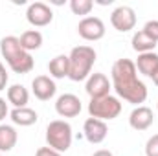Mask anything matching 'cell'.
<instances>
[{
  "label": "cell",
  "instance_id": "1",
  "mask_svg": "<svg viewBox=\"0 0 158 156\" xmlns=\"http://www.w3.org/2000/svg\"><path fill=\"white\" fill-rule=\"evenodd\" d=\"M112 81L114 90L119 97L129 103H143L147 99V88L136 77V64L131 59H118L112 66Z\"/></svg>",
  "mask_w": 158,
  "mask_h": 156
},
{
  "label": "cell",
  "instance_id": "2",
  "mask_svg": "<svg viewBox=\"0 0 158 156\" xmlns=\"http://www.w3.org/2000/svg\"><path fill=\"white\" fill-rule=\"evenodd\" d=\"M0 51L15 74H28L33 70V57L20 46L17 37H4L0 40Z\"/></svg>",
  "mask_w": 158,
  "mask_h": 156
},
{
  "label": "cell",
  "instance_id": "3",
  "mask_svg": "<svg viewBox=\"0 0 158 156\" xmlns=\"http://www.w3.org/2000/svg\"><path fill=\"white\" fill-rule=\"evenodd\" d=\"M96 63V51L90 46H77L70 53V74L72 81H83L90 74L92 64Z\"/></svg>",
  "mask_w": 158,
  "mask_h": 156
},
{
  "label": "cell",
  "instance_id": "4",
  "mask_svg": "<svg viewBox=\"0 0 158 156\" xmlns=\"http://www.w3.org/2000/svg\"><path fill=\"white\" fill-rule=\"evenodd\" d=\"M46 142L57 153L68 151L70 145H72V127H70V123L61 121V119L50 121V125L46 129Z\"/></svg>",
  "mask_w": 158,
  "mask_h": 156
},
{
  "label": "cell",
  "instance_id": "5",
  "mask_svg": "<svg viewBox=\"0 0 158 156\" xmlns=\"http://www.w3.org/2000/svg\"><path fill=\"white\" fill-rule=\"evenodd\" d=\"M88 112H90V117H96L101 121L103 119H114L121 112V103L112 96H105L99 99H92L88 105Z\"/></svg>",
  "mask_w": 158,
  "mask_h": 156
},
{
  "label": "cell",
  "instance_id": "6",
  "mask_svg": "<svg viewBox=\"0 0 158 156\" xmlns=\"http://www.w3.org/2000/svg\"><path fill=\"white\" fill-rule=\"evenodd\" d=\"M77 33L85 40H99L105 35V24L98 17H86L79 22Z\"/></svg>",
  "mask_w": 158,
  "mask_h": 156
},
{
  "label": "cell",
  "instance_id": "7",
  "mask_svg": "<svg viewBox=\"0 0 158 156\" xmlns=\"http://www.w3.org/2000/svg\"><path fill=\"white\" fill-rule=\"evenodd\" d=\"M110 22L112 26L118 30V31H129L134 28L136 24V15H134V9L129 7V6H119L112 11L110 15Z\"/></svg>",
  "mask_w": 158,
  "mask_h": 156
},
{
  "label": "cell",
  "instance_id": "8",
  "mask_svg": "<svg viewBox=\"0 0 158 156\" xmlns=\"http://www.w3.org/2000/svg\"><path fill=\"white\" fill-rule=\"evenodd\" d=\"M26 18H28L30 24L40 28V26H48V24L52 22L53 13H52V9H50L44 2H33V4L28 7V11H26Z\"/></svg>",
  "mask_w": 158,
  "mask_h": 156
},
{
  "label": "cell",
  "instance_id": "9",
  "mask_svg": "<svg viewBox=\"0 0 158 156\" xmlns=\"http://www.w3.org/2000/svg\"><path fill=\"white\" fill-rule=\"evenodd\" d=\"M109 90H110V83L105 74H92L86 81V94L92 99H99V97L109 96Z\"/></svg>",
  "mask_w": 158,
  "mask_h": 156
},
{
  "label": "cell",
  "instance_id": "10",
  "mask_svg": "<svg viewBox=\"0 0 158 156\" xmlns=\"http://www.w3.org/2000/svg\"><path fill=\"white\" fill-rule=\"evenodd\" d=\"M55 110L63 117H76L81 112V101L74 94H63L55 103Z\"/></svg>",
  "mask_w": 158,
  "mask_h": 156
},
{
  "label": "cell",
  "instance_id": "11",
  "mask_svg": "<svg viewBox=\"0 0 158 156\" xmlns=\"http://www.w3.org/2000/svg\"><path fill=\"white\" fill-rule=\"evenodd\" d=\"M107 125L105 121L101 119H96V117H88L85 121V136L90 143H101L105 138H107Z\"/></svg>",
  "mask_w": 158,
  "mask_h": 156
},
{
  "label": "cell",
  "instance_id": "12",
  "mask_svg": "<svg viewBox=\"0 0 158 156\" xmlns=\"http://www.w3.org/2000/svg\"><path fill=\"white\" fill-rule=\"evenodd\" d=\"M153 119H155V116H153V110L149 107H138L131 112L129 123L136 130H145L153 125Z\"/></svg>",
  "mask_w": 158,
  "mask_h": 156
},
{
  "label": "cell",
  "instance_id": "13",
  "mask_svg": "<svg viewBox=\"0 0 158 156\" xmlns=\"http://www.w3.org/2000/svg\"><path fill=\"white\" fill-rule=\"evenodd\" d=\"M31 86H33L35 97L40 99V101H48L50 97H53V94H55V90H57V88H55V83L48 77V76H37V77L33 79Z\"/></svg>",
  "mask_w": 158,
  "mask_h": 156
},
{
  "label": "cell",
  "instance_id": "14",
  "mask_svg": "<svg viewBox=\"0 0 158 156\" xmlns=\"http://www.w3.org/2000/svg\"><path fill=\"white\" fill-rule=\"evenodd\" d=\"M138 70L147 76V77H153L158 72V55L153 51H147V53H140L138 55V63H136Z\"/></svg>",
  "mask_w": 158,
  "mask_h": 156
},
{
  "label": "cell",
  "instance_id": "15",
  "mask_svg": "<svg viewBox=\"0 0 158 156\" xmlns=\"http://www.w3.org/2000/svg\"><path fill=\"white\" fill-rule=\"evenodd\" d=\"M48 68H50V74H52L53 77H57V79L68 77V74H70V57H66V55H57V57H53V59L50 61Z\"/></svg>",
  "mask_w": 158,
  "mask_h": 156
},
{
  "label": "cell",
  "instance_id": "16",
  "mask_svg": "<svg viewBox=\"0 0 158 156\" xmlns=\"http://www.w3.org/2000/svg\"><path fill=\"white\" fill-rule=\"evenodd\" d=\"M11 119H13V123H17L20 127H30V125L37 123L39 116H37L35 110H31L28 107H22V109H13L11 110Z\"/></svg>",
  "mask_w": 158,
  "mask_h": 156
},
{
  "label": "cell",
  "instance_id": "17",
  "mask_svg": "<svg viewBox=\"0 0 158 156\" xmlns=\"http://www.w3.org/2000/svg\"><path fill=\"white\" fill-rule=\"evenodd\" d=\"M28 99H30V94H28V90H26L22 84H13V86L7 88V101L13 103L15 109L26 107Z\"/></svg>",
  "mask_w": 158,
  "mask_h": 156
},
{
  "label": "cell",
  "instance_id": "18",
  "mask_svg": "<svg viewBox=\"0 0 158 156\" xmlns=\"http://www.w3.org/2000/svg\"><path fill=\"white\" fill-rule=\"evenodd\" d=\"M17 143V130L11 125H0V151H11Z\"/></svg>",
  "mask_w": 158,
  "mask_h": 156
},
{
  "label": "cell",
  "instance_id": "19",
  "mask_svg": "<svg viewBox=\"0 0 158 156\" xmlns=\"http://www.w3.org/2000/svg\"><path fill=\"white\" fill-rule=\"evenodd\" d=\"M20 46L26 50V51H30V50H37L40 48V44H42V35H40L39 31H35V30H28V31H24L22 35H20Z\"/></svg>",
  "mask_w": 158,
  "mask_h": 156
},
{
  "label": "cell",
  "instance_id": "20",
  "mask_svg": "<svg viewBox=\"0 0 158 156\" xmlns=\"http://www.w3.org/2000/svg\"><path fill=\"white\" fill-rule=\"evenodd\" d=\"M155 46H156V42L151 39L149 35H145L143 31L134 33V37H132V48H134L136 51H140V53H147V51H151Z\"/></svg>",
  "mask_w": 158,
  "mask_h": 156
},
{
  "label": "cell",
  "instance_id": "21",
  "mask_svg": "<svg viewBox=\"0 0 158 156\" xmlns=\"http://www.w3.org/2000/svg\"><path fill=\"white\" fill-rule=\"evenodd\" d=\"M92 7H94V2L92 0H72L70 2V9L76 15H88Z\"/></svg>",
  "mask_w": 158,
  "mask_h": 156
},
{
  "label": "cell",
  "instance_id": "22",
  "mask_svg": "<svg viewBox=\"0 0 158 156\" xmlns=\"http://www.w3.org/2000/svg\"><path fill=\"white\" fill-rule=\"evenodd\" d=\"M142 31H143L145 35H149L155 42H158V20H149V22L143 26Z\"/></svg>",
  "mask_w": 158,
  "mask_h": 156
},
{
  "label": "cell",
  "instance_id": "23",
  "mask_svg": "<svg viewBox=\"0 0 158 156\" xmlns=\"http://www.w3.org/2000/svg\"><path fill=\"white\" fill-rule=\"evenodd\" d=\"M145 154L147 156H158V134L151 136L147 145H145Z\"/></svg>",
  "mask_w": 158,
  "mask_h": 156
},
{
  "label": "cell",
  "instance_id": "24",
  "mask_svg": "<svg viewBox=\"0 0 158 156\" xmlns=\"http://www.w3.org/2000/svg\"><path fill=\"white\" fill-rule=\"evenodd\" d=\"M35 156H61V153L53 151L52 147H40V149H37Z\"/></svg>",
  "mask_w": 158,
  "mask_h": 156
},
{
  "label": "cell",
  "instance_id": "25",
  "mask_svg": "<svg viewBox=\"0 0 158 156\" xmlns=\"http://www.w3.org/2000/svg\"><path fill=\"white\" fill-rule=\"evenodd\" d=\"M6 84H7V74H6L4 64L0 63V90H4V88H6Z\"/></svg>",
  "mask_w": 158,
  "mask_h": 156
},
{
  "label": "cell",
  "instance_id": "26",
  "mask_svg": "<svg viewBox=\"0 0 158 156\" xmlns=\"http://www.w3.org/2000/svg\"><path fill=\"white\" fill-rule=\"evenodd\" d=\"M6 114H7V103H6V99L0 97V119H4Z\"/></svg>",
  "mask_w": 158,
  "mask_h": 156
},
{
  "label": "cell",
  "instance_id": "27",
  "mask_svg": "<svg viewBox=\"0 0 158 156\" xmlns=\"http://www.w3.org/2000/svg\"><path fill=\"white\" fill-rule=\"evenodd\" d=\"M92 156H112L110 151H98V153H94Z\"/></svg>",
  "mask_w": 158,
  "mask_h": 156
},
{
  "label": "cell",
  "instance_id": "28",
  "mask_svg": "<svg viewBox=\"0 0 158 156\" xmlns=\"http://www.w3.org/2000/svg\"><path fill=\"white\" fill-rule=\"evenodd\" d=\"M96 4H99V6H109V4H112V0H98Z\"/></svg>",
  "mask_w": 158,
  "mask_h": 156
},
{
  "label": "cell",
  "instance_id": "29",
  "mask_svg": "<svg viewBox=\"0 0 158 156\" xmlns=\"http://www.w3.org/2000/svg\"><path fill=\"white\" fill-rule=\"evenodd\" d=\"M151 79L155 81V84H156V86H158V72H156V74H155V76H153V77H151Z\"/></svg>",
  "mask_w": 158,
  "mask_h": 156
}]
</instances>
